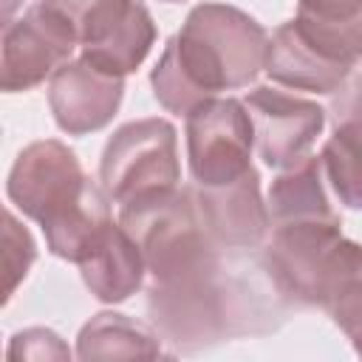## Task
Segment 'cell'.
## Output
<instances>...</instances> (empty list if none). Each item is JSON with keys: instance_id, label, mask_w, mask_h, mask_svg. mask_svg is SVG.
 <instances>
[{"instance_id": "cell-1", "label": "cell", "mask_w": 362, "mask_h": 362, "mask_svg": "<svg viewBox=\"0 0 362 362\" xmlns=\"http://www.w3.org/2000/svg\"><path fill=\"white\" fill-rule=\"evenodd\" d=\"M119 223L147 263V314L178 354L269 334L288 308L260 252L223 249L206 229L195 187L119 204Z\"/></svg>"}, {"instance_id": "cell-2", "label": "cell", "mask_w": 362, "mask_h": 362, "mask_svg": "<svg viewBox=\"0 0 362 362\" xmlns=\"http://www.w3.org/2000/svg\"><path fill=\"white\" fill-rule=\"evenodd\" d=\"M269 40L246 11L226 3H198L150 74L153 96L170 113L189 116L218 93L255 82L266 71Z\"/></svg>"}, {"instance_id": "cell-3", "label": "cell", "mask_w": 362, "mask_h": 362, "mask_svg": "<svg viewBox=\"0 0 362 362\" xmlns=\"http://www.w3.org/2000/svg\"><path fill=\"white\" fill-rule=\"evenodd\" d=\"M6 189L11 204L42 226L48 252L76 266L113 223L107 192L85 175L76 153L57 139L23 147Z\"/></svg>"}, {"instance_id": "cell-4", "label": "cell", "mask_w": 362, "mask_h": 362, "mask_svg": "<svg viewBox=\"0 0 362 362\" xmlns=\"http://www.w3.org/2000/svg\"><path fill=\"white\" fill-rule=\"evenodd\" d=\"M76 34L82 59L93 68L127 76L156 42V23L141 0H40Z\"/></svg>"}, {"instance_id": "cell-5", "label": "cell", "mask_w": 362, "mask_h": 362, "mask_svg": "<svg viewBox=\"0 0 362 362\" xmlns=\"http://www.w3.org/2000/svg\"><path fill=\"white\" fill-rule=\"evenodd\" d=\"M178 141L175 127L167 119L127 122L102 150L99 184L116 204L173 189L178 187Z\"/></svg>"}, {"instance_id": "cell-6", "label": "cell", "mask_w": 362, "mask_h": 362, "mask_svg": "<svg viewBox=\"0 0 362 362\" xmlns=\"http://www.w3.org/2000/svg\"><path fill=\"white\" fill-rule=\"evenodd\" d=\"M255 127L249 107L215 96L187 116V161L195 187H223L252 170Z\"/></svg>"}, {"instance_id": "cell-7", "label": "cell", "mask_w": 362, "mask_h": 362, "mask_svg": "<svg viewBox=\"0 0 362 362\" xmlns=\"http://www.w3.org/2000/svg\"><path fill=\"white\" fill-rule=\"evenodd\" d=\"M76 45V34L57 11H51L40 0L31 3L25 14L6 23L3 28V90H28L40 85L45 76H54L71 59Z\"/></svg>"}, {"instance_id": "cell-8", "label": "cell", "mask_w": 362, "mask_h": 362, "mask_svg": "<svg viewBox=\"0 0 362 362\" xmlns=\"http://www.w3.org/2000/svg\"><path fill=\"white\" fill-rule=\"evenodd\" d=\"M243 105L252 116L255 147L272 170H286L305 158L325 127V110L317 102L272 85L252 88Z\"/></svg>"}, {"instance_id": "cell-9", "label": "cell", "mask_w": 362, "mask_h": 362, "mask_svg": "<svg viewBox=\"0 0 362 362\" xmlns=\"http://www.w3.org/2000/svg\"><path fill=\"white\" fill-rule=\"evenodd\" d=\"M124 96V76L105 74L90 62L68 59L48 85V105L54 122L68 136L102 130L119 110Z\"/></svg>"}, {"instance_id": "cell-10", "label": "cell", "mask_w": 362, "mask_h": 362, "mask_svg": "<svg viewBox=\"0 0 362 362\" xmlns=\"http://www.w3.org/2000/svg\"><path fill=\"white\" fill-rule=\"evenodd\" d=\"M195 187V184H192ZM198 206L209 235L232 252L260 249L272 229L269 204L260 198V175L252 167L223 187H195Z\"/></svg>"}, {"instance_id": "cell-11", "label": "cell", "mask_w": 362, "mask_h": 362, "mask_svg": "<svg viewBox=\"0 0 362 362\" xmlns=\"http://www.w3.org/2000/svg\"><path fill=\"white\" fill-rule=\"evenodd\" d=\"M331 136L320 153L334 195L362 212V74H351L328 105Z\"/></svg>"}, {"instance_id": "cell-12", "label": "cell", "mask_w": 362, "mask_h": 362, "mask_svg": "<svg viewBox=\"0 0 362 362\" xmlns=\"http://www.w3.org/2000/svg\"><path fill=\"white\" fill-rule=\"evenodd\" d=\"M288 25L334 68L354 74L362 59V0H297Z\"/></svg>"}, {"instance_id": "cell-13", "label": "cell", "mask_w": 362, "mask_h": 362, "mask_svg": "<svg viewBox=\"0 0 362 362\" xmlns=\"http://www.w3.org/2000/svg\"><path fill=\"white\" fill-rule=\"evenodd\" d=\"M82 283L102 303H124L136 294L147 277V263L133 235L113 221L88 257L79 263Z\"/></svg>"}, {"instance_id": "cell-14", "label": "cell", "mask_w": 362, "mask_h": 362, "mask_svg": "<svg viewBox=\"0 0 362 362\" xmlns=\"http://www.w3.org/2000/svg\"><path fill=\"white\" fill-rule=\"evenodd\" d=\"M317 305L328 311L362 356V243L348 238L337 240L320 277Z\"/></svg>"}, {"instance_id": "cell-15", "label": "cell", "mask_w": 362, "mask_h": 362, "mask_svg": "<svg viewBox=\"0 0 362 362\" xmlns=\"http://www.w3.org/2000/svg\"><path fill=\"white\" fill-rule=\"evenodd\" d=\"M266 74L294 90H311V93H334L351 74L342 68H334L322 57H317L294 31L288 23L274 28L269 40V59Z\"/></svg>"}, {"instance_id": "cell-16", "label": "cell", "mask_w": 362, "mask_h": 362, "mask_svg": "<svg viewBox=\"0 0 362 362\" xmlns=\"http://www.w3.org/2000/svg\"><path fill=\"white\" fill-rule=\"evenodd\" d=\"M76 356L79 359H156L161 356V334L150 331L144 322L116 314V311H102L90 317L79 337H76Z\"/></svg>"}, {"instance_id": "cell-17", "label": "cell", "mask_w": 362, "mask_h": 362, "mask_svg": "<svg viewBox=\"0 0 362 362\" xmlns=\"http://www.w3.org/2000/svg\"><path fill=\"white\" fill-rule=\"evenodd\" d=\"M37 260V243L31 232L14 218V212H6V226H3V266H6V294L3 300L8 303L17 283L28 274L31 263Z\"/></svg>"}, {"instance_id": "cell-18", "label": "cell", "mask_w": 362, "mask_h": 362, "mask_svg": "<svg viewBox=\"0 0 362 362\" xmlns=\"http://www.w3.org/2000/svg\"><path fill=\"white\" fill-rule=\"evenodd\" d=\"M71 351L51 328H25L11 337L8 359H68Z\"/></svg>"}, {"instance_id": "cell-19", "label": "cell", "mask_w": 362, "mask_h": 362, "mask_svg": "<svg viewBox=\"0 0 362 362\" xmlns=\"http://www.w3.org/2000/svg\"><path fill=\"white\" fill-rule=\"evenodd\" d=\"M17 6H20V0H3V20L6 23H11V14H14Z\"/></svg>"}, {"instance_id": "cell-20", "label": "cell", "mask_w": 362, "mask_h": 362, "mask_svg": "<svg viewBox=\"0 0 362 362\" xmlns=\"http://www.w3.org/2000/svg\"><path fill=\"white\" fill-rule=\"evenodd\" d=\"M164 3H184V0H164Z\"/></svg>"}]
</instances>
